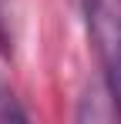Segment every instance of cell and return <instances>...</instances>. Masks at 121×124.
Listing matches in <instances>:
<instances>
[{"label": "cell", "mask_w": 121, "mask_h": 124, "mask_svg": "<svg viewBox=\"0 0 121 124\" xmlns=\"http://www.w3.org/2000/svg\"><path fill=\"white\" fill-rule=\"evenodd\" d=\"M94 40H98L101 61H104V77H108V91L111 101L121 114V20L114 14H108L104 7H94Z\"/></svg>", "instance_id": "1"}, {"label": "cell", "mask_w": 121, "mask_h": 124, "mask_svg": "<svg viewBox=\"0 0 121 124\" xmlns=\"http://www.w3.org/2000/svg\"><path fill=\"white\" fill-rule=\"evenodd\" d=\"M10 117H14V121H24L27 114H24L17 104H14V94H10V87L0 81V121H10Z\"/></svg>", "instance_id": "2"}]
</instances>
